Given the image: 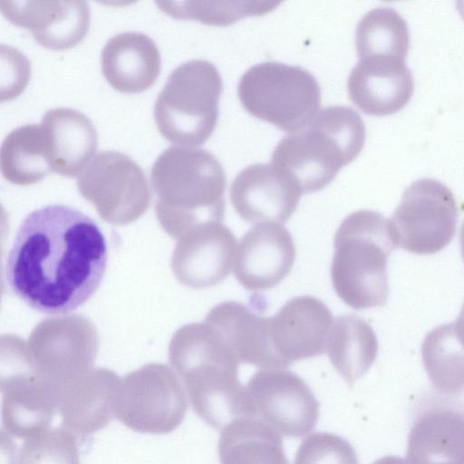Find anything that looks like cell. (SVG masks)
<instances>
[{"label":"cell","mask_w":464,"mask_h":464,"mask_svg":"<svg viewBox=\"0 0 464 464\" xmlns=\"http://www.w3.org/2000/svg\"><path fill=\"white\" fill-rule=\"evenodd\" d=\"M107 259L105 237L92 218L70 206L49 205L18 227L5 277L13 294L34 310L63 314L93 295Z\"/></svg>","instance_id":"cell-1"},{"label":"cell","mask_w":464,"mask_h":464,"mask_svg":"<svg viewBox=\"0 0 464 464\" xmlns=\"http://www.w3.org/2000/svg\"><path fill=\"white\" fill-rule=\"evenodd\" d=\"M331 279L338 297L355 310L382 306L389 296L387 259L397 246L391 221L360 209L337 228Z\"/></svg>","instance_id":"cell-2"},{"label":"cell","mask_w":464,"mask_h":464,"mask_svg":"<svg viewBox=\"0 0 464 464\" xmlns=\"http://www.w3.org/2000/svg\"><path fill=\"white\" fill-rule=\"evenodd\" d=\"M364 140L365 126L357 111L348 106L327 107L278 142L271 164L294 177L303 193L316 192L360 154Z\"/></svg>","instance_id":"cell-3"},{"label":"cell","mask_w":464,"mask_h":464,"mask_svg":"<svg viewBox=\"0 0 464 464\" xmlns=\"http://www.w3.org/2000/svg\"><path fill=\"white\" fill-rule=\"evenodd\" d=\"M183 344L176 365L197 415L217 430L240 418L256 417L248 391L238 380L240 363L221 337L199 331Z\"/></svg>","instance_id":"cell-4"},{"label":"cell","mask_w":464,"mask_h":464,"mask_svg":"<svg viewBox=\"0 0 464 464\" xmlns=\"http://www.w3.org/2000/svg\"><path fill=\"white\" fill-rule=\"evenodd\" d=\"M150 181L160 213L184 221L220 223L225 214L226 174L209 151L180 146L166 149L150 169Z\"/></svg>","instance_id":"cell-5"},{"label":"cell","mask_w":464,"mask_h":464,"mask_svg":"<svg viewBox=\"0 0 464 464\" xmlns=\"http://www.w3.org/2000/svg\"><path fill=\"white\" fill-rule=\"evenodd\" d=\"M223 82L207 60L194 59L169 74L154 104V120L162 137L180 147L203 144L214 131Z\"/></svg>","instance_id":"cell-6"},{"label":"cell","mask_w":464,"mask_h":464,"mask_svg":"<svg viewBox=\"0 0 464 464\" xmlns=\"http://www.w3.org/2000/svg\"><path fill=\"white\" fill-rule=\"evenodd\" d=\"M237 95L246 111L285 132L309 123L321 105L320 85L299 66L264 62L240 78Z\"/></svg>","instance_id":"cell-7"},{"label":"cell","mask_w":464,"mask_h":464,"mask_svg":"<svg viewBox=\"0 0 464 464\" xmlns=\"http://www.w3.org/2000/svg\"><path fill=\"white\" fill-rule=\"evenodd\" d=\"M390 221L397 246L417 255L437 253L456 233L455 196L438 179H417L404 190Z\"/></svg>","instance_id":"cell-8"},{"label":"cell","mask_w":464,"mask_h":464,"mask_svg":"<svg viewBox=\"0 0 464 464\" xmlns=\"http://www.w3.org/2000/svg\"><path fill=\"white\" fill-rule=\"evenodd\" d=\"M187 397L178 378L161 366H149L119 384L114 417L140 433L167 434L183 421Z\"/></svg>","instance_id":"cell-9"},{"label":"cell","mask_w":464,"mask_h":464,"mask_svg":"<svg viewBox=\"0 0 464 464\" xmlns=\"http://www.w3.org/2000/svg\"><path fill=\"white\" fill-rule=\"evenodd\" d=\"M246 389L256 417L277 432L299 438L315 427L320 403L296 373L283 369H263L251 376Z\"/></svg>","instance_id":"cell-10"},{"label":"cell","mask_w":464,"mask_h":464,"mask_svg":"<svg viewBox=\"0 0 464 464\" xmlns=\"http://www.w3.org/2000/svg\"><path fill=\"white\" fill-rule=\"evenodd\" d=\"M302 188L288 172L273 164L256 163L231 183L229 198L240 218L250 224L285 223L295 211Z\"/></svg>","instance_id":"cell-11"},{"label":"cell","mask_w":464,"mask_h":464,"mask_svg":"<svg viewBox=\"0 0 464 464\" xmlns=\"http://www.w3.org/2000/svg\"><path fill=\"white\" fill-rule=\"evenodd\" d=\"M334 323L327 305L312 295L295 296L269 317V338L279 368L326 352Z\"/></svg>","instance_id":"cell-12"},{"label":"cell","mask_w":464,"mask_h":464,"mask_svg":"<svg viewBox=\"0 0 464 464\" xmlns=\"http://www.w3.org/2000/svg\"><path fill=\"white\" fill-rule=\"evenodd\" d=\"M450 399L420 401L408 435L411 464H464V412Z\"/></svg>","instance_id":"cell-13"},{"label":"cell","mask_w":464,"mask_h":464,"mask_svg":"<svg viewBox=\"0 0 464 464\" xmlns=\"http://www.w3.org/2000/svg\"><path fill=\"white\" fill-rule=\"evenodd\" d=\"M295 254L293 237L282 224L256 225L237 243L233 262L234 276L246 290H269L289 274Z\"/></svg>","instance_id":"cell-14"},{"label":"cell","mask_w":464,"mask_h":464,"mask_svg":"<svg viewBox=\"0 0 464 464\" xmlns=\"http://www.w3.org/2000/svg\"><path fill=\"white\" fill-rule=\"evenodd\" d=\"M79 191L102 209H142L150 199L142 169L129 156L114 150L100 151L77 179Z\"/></svg>","instance_id":"cell-15"},{"label":"cell","mask_w":464,"mask_h":464,"mask_svg":"<svg viewBox=\"0 0 464 464\" xmlns=\"http://www.w3.org/2000/svg\"><path fill=\"white\" fill-rule=\"evenodd\" d=\"M119 384L116 376L106 371L59 380L57 414L62 428L79 438L105 428L114 417Z\"/></svg>","instance_id":"cell-16"},{"label":"cell","mask_w":464,"mask_h":464,"mask_svg":"<svg viewBox=\"0 0 464 464\" xmlns=\"http://www.w3.org/2000/svg\"><path fill=\"white\" fill-rule=\"evenodd\" d=\"M0 10L12 24L29 31L40 45L53 50L75 46L90 25L89 5L82 0H1Z\"/></svg>","instance_id":"cell-17"},{"label":"cell","mask_w":464,"mask_h":464,"mask_svg":"<svg viewBox=\"0 0 464 464\" xmlns=\"http://www.w3.org/2000/svg\"><path fill=\"white\" fill-rule=\"evenodd\" d=\"M414 80L404 59L388 55L359 58L347 79L350 100L372 115L391 114L411 99Z\"/></svg>","instance_id":"cell-18"},{"label":"cell","mask_w":464,"mask_h":464,"mask_svg":"<svg viewBox=\"0 0 464 464\" xmlns=\"http://www.w3.org/2000/svg\"><path fill=\"white\" fill-rule=\"evenodd\" d=\"M57 383L44 376L3 378L2 430L26 440L51 429L57 414Z\"/></svg>","instance_id":"cell-19"},{"label":"cell","mask_w":464,"mask_h":464,"mask_svg":"<svg viewBox=\"0 0 464 464\" xmlns=\"http://www.w3.org/2000/svg\"><path fill=\"white\" fill-rule=\"evenodd\" d=\"M40 126L52 171L66 177L82 172L98 147L92 121L77 110L54 108L44 114Z\"/></svg>","instance_id":"cell-20"},{"label":"cell","mask_w":464,"mask_h":464,"mask_svg":"<svg viewBox=\"0 0 464 464\" xmlns=\"http://www.w3.org/2000/svg\"><path fill=\"white\" fill-rule=\"evenodd\" d=\"M101 66L103 76L113 89L138 93L156 82L161 58L155 42L147 34L124 32L106 42Z\"/></svg>","instance_id":"cell-21"},{"label":"cell","mask_w":464,"mask_h":464,"mask_svg":"<svg viewBox=\"0 0 464 464\" xmlns=\"http://www.w3.org/2000/svg\"><path fill=\"white\" fill-rule=\"evenodd\" d=\"M206 321L221 334L240 364L279 369L269 338V317L235 301L213 307Z\"/></svg>","instance_id":"cell-22"},{"label":"cell","mask_w":464,"mask_h":464,"mask_svg":"<svg viewBox=\"0 0 464 464\" xmlns=\"http://www.w3.org/2000/svg\"><path fill=\"white\" fill-rule=\"evenodd\" d=\"M236 243L232 231L222 223L203 225L182 247L185 283L203 288L223 281L230 273Z\"/></svg>","instance_id":"cell-23"},{"label":"cell","mask_w":464,"mask_h":464,"mask_svg":"<svg viewBox=\"0 0 464 464\" xmlns=\"http://www.w3.org/2000/svg\"><path fill=\"white\" fill-rule=\"evenodd\" d=\"M220 464H288L278 432L257 417L240 418L221 430Z\"/></svg>","instance_id":"cell-24"},{"label":"cell","mask_w":464,"mask_h":464,"mask_svg":"<svg viewBox=\"0 0 464 464\" xmlns=\"http://www.w3.org/2000/svg\"><path fill=\"white\" fill-rule=\"evenodd\" d=\"M379 343L372 327L356 314H344L334 320L326 352L332 365L352 386L373 364Z\"/></svg>","instance_id":"cell-25"},{"label":"cell","mask_w":464,"mask_h":464,"mask_svg":"<svg viewBox=\"0 0 464 464\" xmlns=\"http://www.w3.org/2000/svg\"><path fill=\"white\" fill-rule=\"evenodd\" d=\"M421 358L430 381L440 395L454 398L464 392V343L453 323L438 325L426 334Z\"/></svg>","instance_id":"cell-26"},{"label":"cell","mask_w":464,"mask_h":464,"mask_svg":"<svg viewBox=\"0 0 464 464\" xmlns=\"http://www.w3.org/2000/svg\"><path fill=\"white\" fill-rule=\"evenodd\" d=\"M4 178L16 185H30L52 171L40 125L20 126L4 139L0 150Z\"/></svg>","instance_id":"cell-27"},{"label":"cell","mask_w":464,"mask_h":464,"mask_svg":"<svg viewBox=\"0 0 464 464\" xmlns=\"http://www.w3.org/2000/svg\"><path fill=\"white\" fill-rule=\"evenodd\" d=\"M359 58L388 55L404 59L410 47L405 19L391 6H378L367 12L355 31Z\"/></svg>","instance_id":"cell-28"},{"label":"cell","mask_w":464,"mask_h":464,"mask_svg":"<svg viewBox=\"0 0 464 464\" xmlns=\"http://www.w3.org/2000/svg\"><path fill=\"white\" fill-rule=\"evenodd\" d=\"M163 12L177 19H196L212 25H228L249 15L275 9L278 2H157Z\"/></svg>","instance_id":"cell-29"},{"label":"cell","mask_w":464,"mask_h":464,"mask_svg":"<svg viewBox=\"0 0 464 464\" xmlns=\"http://www.w3.org/2000/svg\"><path fill=\"white\" fill-rule=\"evenodd\" d=\"M18 464H81L76 437L55 428L26 439L19 450Z\"/></svg>","instance_id":"cell-30"},{"label":"cell","mask_w":464,"mask_h":464,"mask_svg":"<svg viewBox=\"0 0 464 464\" xmlns=\"http://www.w3.org/2000/svg\"><path fill=\"white\" fill-rule=\"evenodd\" d=\"M294 464H359L357 453L344 438L314 432L300 444Z\"/></svg>","instance_id":"cell-31"},{"label":"cell","mask_w":464,"mask_h":464,"mask_svg":"<svg viewBox=\"0 0 464 464\" xmlns=\"http://www.w3.org/2000/svg\"><path fill=\"white\" fill-rule=\"evenodd\" d=\"M372 464H411L407 459L397 456H385Z\"/></svg>","instance_id":"cell-32"},{"label":"cell","mask_w":464,"mask_h":464,"mask_svg":"<svg viewBox=\"0 0 464 464\" xmlns=\"http://www.w3.org/2000/svg\"><path fill=\"white\" fill-rule=\"evenodd\" d=\"M454 324L459 337L464 343V304Z\"/></svg>","instance_id":"cell-33"},{"label":"cell","mask_w":464,"mask_h":464,"mask_svg":"<svg viewBox=\"0 0 464 464\" xmlns=\"http://www.w3.org/2000/svg\"><path fill=\"white\" fill-rule=\"evenodd\" d=\"M459 244H460L461 256H462V258H463V261H464V222H463V224L461 226V228H460Z\"/></svg>","instance_id":"cell-34"},{"label":"cell","mask_w":464,"mask_h":464,"mask_svg":"<svg viewBox=\"0 0 464 464\" xmlns=\"http://www.w3.org/2000/svg\"><path fill=\"white\" fill-rule=\"evenodd\" d=\"M456 5L461 16L464 18V0L457 1Z\"/></svg>","instance_id":"cell-35"}]
</instances>
